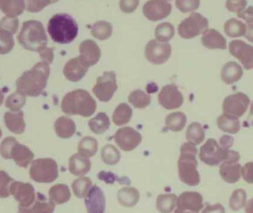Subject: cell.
<instances>
[{
	"label": "cell",
	"mask_w": 253,
	"mask_h": 213,
	"mask_svg": "<svg viewBox=\"0 0 253 213\" xmlns=\"http://www.w3.org/2000/svg\"><path fill=\"white\" fill-rule=\"evenodd\" d=\"M178 160V176L184 184L190 187H196L200 184L201 178L198 171V153L196 146L187 142L180 149Z\"/></svg>",
	"instance_id": "6da1fadb"
},
{
	"label": "cell",
	"mask_w": 253,
	"mask_h": 213,
	"mask_svg": "<svg viewBox=\"0 0 253 213\" xmlns=\"http://www.w3.org/2000/svg\"><path fill=\"white\" fill-rule=\"evenodd\" d=\"M47 31L55 43L68 44L77 37L79 26L72 16L67 13H57L49 21Z\"/></svg>",
	"instance_id": "7a4b0ae2"
},
{
	"label": "cell",
	"mask_w": 253,
	"mask_h": 213,
	"mask_svg": "<svg viewBox=\"0 0 253 213\" xmlns=\"http://www.w3.org/2000/svg\"><path fill=\"white\" fill-rule=\"evenodd\" d=\"M62 109L68 115L90 117L96 111V103L88 92L78 89L70 92L64 97Z\"/></svg>",
	"instance_id": "3957f363"
},
{
	"label": "cell",
	"mask_w": 253,
	"mask_h": 213,
	"mask_svg": "<svg viewBox=\"0 0 253 213\" xmlns=\"http://www.w3.org/2000/svg\"><path fill=\"white\" fill-rule=\"evenodd\" d=\"M199 158L202 162L209 166H217L227 160L239 162L240 155L234 150L222 148L218 145L216 140L209 138L201 147Z\"/></svg>",
	"instance_id": "277c9868"
},
{
	"label": "cell",
	"mask_w": 253,
	"mask_h": 213,
	"mask_svg": "<svg viewBox=\"0 0 253 213\" xmlns=\"http://www.w3.org/2000/svg\"><path fill=\"white\" fill-rule=\"evenodd\" d=\"M19 42L25 48L30 50L44 48L47 39L42 25L37 21L25 22L19 35Z\"/></svg>",
	"instance_id": "5b68a950"
},
{
	"label": "cell",
	"mask_w": 253,
	"mask_h": 213,
	"mask_svg": "<svg viewBox=\"0 0 253 213\" xmlns=\"http://www.w3.org/2000/svg\"><path fill=\"white\" fill-rule=\"evenodd\" d=\"M30 175L36 182L50 184L59 177L57 164L51 159H37L31 165Z\"/></svg>",
	"instance_id": "8992f818"
},
{
	"label": "cell",
	"mask_w": 253,
	"mask_h": 213,
	"mask_svg": "<svg viewBox=\"0 0 253 213\" xmlns=\"http://www.w3.org/2000/svg\"><path fill=\"white\" fill-rule=\"evenodd\" d=\"M0 152L4 159H14L21 168H28L34 158V154L28 147L19 144L13 138H7L3 141Z\"/></svg>",
	"instance_id": "52a82bcc"
},
{
	"label": "cell",
	"mask_w": 253,
	"mask_h": 213,
	"mask_svg": "<svg viewBox=\"0 0 253 213\" xmlns=\"http://www.w3.org/2000/svg\"><path fill=\"white\" fill-rule=\"evenodd\" d=\"M209 26L208 19L199 13H192L178 27V34L183 39H193L204 34Z\"/></svg>",
	"instance_id": "ba28073f"
},
{
	"label": "cell",
	"mask_w": 253,
	"mask_h": 213,
	"mask_svg": "<svg viewBox=\"0 0 253 213\" xmlns=\"http://www.w3.org/2000/svg\"><path fill=\"white\" fill-rule=\"evenodd\" d=\"M118 89L116 74L114 71H106L103 75L98 77L93 87L95 96L101 102H109Z\"/></svg>",
	"instance_id": "9c48e42d"
},
{
	"label": "cell",
	"mask_w": 253,
	"mask_h": 213,
	"mask_svg": "<svg viewBox=\"0 0 253 213\" xmlns=\"http://www.w3.org/2000/svg\"><path fill=\"white\" fill-rule=\"evenodd\" d=\"M250 103L248 95L242 92L229 95L223 102V114L239 119L246 113Z\"/></svg>",
	"instance_id": "30bf717a"
},
{
	"label": "cell",
	"mask_w": 253,
	"mask_h": 213,
	"mask_svg": "<svg viewBox=\"0 0 253 213\" xmlns=\"http://www.w3.org/2000/svg\"><path fill=\"white\" fill-rule=\"evenodd\" d=\"M172 47L169 43L152 40L147 43L144 50L146 59L154 65H162L169 59Z\"/></svg>",
	"instance_id": "8fae6325"
},
{
	"label": "cell",
	"mask_w": 253,
	"mask_h": 213,
	"mask_svg": "<svg viewBox=\"0 0 253 213\" xmlns=\"http://www.w3.org/2000/svg\"><path fill=\"white\" fill-rule=\"evenodd\" d=\"M10 193L19 203L20 208H29L36 200L35 190L29 183L13 181L10 186Z\"/></svg>",
	"instance_id": "7c38bea8"
},
{
	"label": "cell",
	"mask_w": 253,
	"mask_h": 213,
	"mask_svg": "<svg viewBox=\"0 0 253 213\" xmlns=\"http://www.w3.org/2000/svg\"><path fill=\"white\" fill-rule=\"evenodd\" d=\"M117 145L124 150L129 152L136 148L142 141L141 133L130 127H126L118 129L114 135Z\"/></svg>",
	"instance_id": "4fadbf2b"
},
{
	"label": "cell",
	"mask_w": 253,
	"mask_h": 213,
	"mask_svg": "<svg viewBox=\"0 0 253 213\" xmlns=\"http://www.w3.org/2000/svg\"><path fill=\"white\" fill-rule=\"evenodd\" d=\"M229 51L239 59L245 69H253V46L242 40H233L229 44Z\"/></svg>",
	"instance_id": "5bb4252c"
},
{
	"label": "cell",
	"mask_w": 253,
	"mask_h": 213,
	"mask_svg": "<svg viewBox=\"0 0 253 213\" xmlns=\"http://www.w3.org/2000/svg\"><path fill=\"white\" fill-rule=\"evenodd\" d=\"M159 102L164 108L173 110L182 105L184 97L175 85L165 86L159 94Z\"/></svg>",
	"instance_id": "9a60e30c"
},
{
	"label": "cell",
	"mask_w": 253,
	"mask_h": 213,
	"mask_svg": "<svg viewBox=\"0 0 253 213\" xmlns=\"http://www.w3.org/2000/svg\"><path fill=\"white\" fill-rule=\"evenodd\" d=\"M172 6L166 1H148L143 7V13L149 20L159 21L170 14Z\"/></svg>",
	"instance_id": "2e32d148"
},
{
	"label": "cell",
	"mask_w": 253,
	"mask_h": 213,
	"mask_svg": "<svg viewBox=\"0 0 253 213\" xmlns=\"http://www.w3.org/2000/svg\"><path fill=\"white\" fill-rule=\"evenodd\" d=\"M203 197L197 192H184L177 199V209L199 213L203 208Z\"/></svg>",
	"instance_id": "e0dca14e"
},
{
	"label": "cell",
	"mask_w": 253,
	"mask_h": 213,
	"mask_svg": "<svg viewBox=\"0 0 253 213\" xmlns=\"http://www.w3.org/2000/svg\"><path fill=\"white\" fill-rule=\"evenodd\" d=\"M84 199V205L87 213H105L106 200L100 187L97 185L93 186Z\"/></svg>",
	"instance_id": "ac0fdd59"
},
{
	"label": "cell",
	"mask_w": 253,
	"mask_h": 213,
	"mask_svg": "<svg viewBox=\"0 0 253 213\" xmlns=\"http://www.w3.org/2000/svg\"><path fill=\"white\" fill-rule=\"evenodd\" d=\"M89 67L80 56L71 59L64 68V75L71 82H79L87 74Z\"/></svg>",
	"instance_id": "d6986e66"
},
{
	"label": "cell",
	"mask_w": 253,
	"mask_h": 213,
	"mask_svg": "<svg viewBox=\"0 0 253 213\" xmlns=\"http://www.w3.org/2000/svg\"><path fill=\"white\" fill-rule=\"evenodd\" d=\"M80 57L87 64V66L96 65L101 58V50L93 40H87L83 42L80 46Z\"/></svg>",
	"instance_id": "ffe728a7"
},
{
	"label": "cell",
	"mask_w": 253,
	"mask_h": 213,
	"mask_svg": "<svg viewBox=\"0 0 253 213\" xmlns=\"http://www.w3.org/2000/svg\"><path fill=\"white\" fill-rule=\"evenodd\" d=\"M242 165L235 161L227 160L220 167L219 172L222 179L229 184H234L242 176Z\"/></svg>",
	"instance_id": "44dd1931"
},
{
	"label": "cell",
	"mask_w": 253,
	"mask_h": 213,
	"mask_svg": "<svg viewBox=\"0 0 253 213\" xmlns=\"http://www.w3.org/2000/svg\"><path fill=\"white\" fill-rule=\"evenodd\" d=\"M244 75L242 67L236 62H228L222 67L221 71V80L226 85H233L239 82Z\"/></svg>",
	"instance_id": "7402d4cb"
},
{
	"label": "cell",
	"mask_w": 253,
	"mask_h": 213,
	"mask_svg": "<svg viewBox=\"0 0 253 213\" xmlns=\"http://www.w3.org/2000/svg\"><path fill=\"white\" fill-rule=\"evenodd\" d=\"M202 43L208 49L227 48V40L215 29H208L202 37Z\"/></svg>",
	"instance_id": "603a6c76"
},
{
	"label": "cell",
	"mask_w": 253,
	"mask_h": 213,
	"mask_svg": "<svg viewBox=\"0 0 253 213\" xmlns=\"http://www.w3.org/2000/svg\"><path fill=\"white\" fill-rule=\"evenodd\" d=\"M90 168L91 162L87 158L84 157L79 153H76L70 158L68 170L72 175L83 176L90 170Z\"/></svg>",
	"instance_id": "cb8c5ba5"
},
{
	"label": "cell",
	"mask_w": 253,
	"mask_h": 213,
	"mask_svg": "<svg viewBox=\"0 0 253 213\" xmlns=\"http://www.w3.org/2000/svg\"><path fill=\"white\" fill-rule=\"evenodd\" d=\"M37 200L29 208H22L19 207L18 213H53L56 205L51 201H47L40 193H37Z\"/></svg>",
	"instance_id": "d4e9b609"
},
{
	"label": "cell",
	"mask_w": 253,
	"mask_h": 213,
	"mask_svg": "<svg viewBox=\"0 0 253 213\" xmlns=\"http://www.w3.org/2000/svg\"><path fill=\"white\" fill-rule=\"evenodd\" d=\"M49 200L55 205H60L69 202L71 197L69 187L64 184L53 186L49 190Z\"/></svg>",
	"instance_id": "484cf974"
},
{
	"label": "cell",
	"mask_w": 253,
	"mask_h": 213,
	"mask_svg": "<svg viewBox=\"0 0 253 213\" xmlns=\"http://www.w3.org/2000/svg\"><path fill=\"white\" fill-rule=\"evenodd\" d=\"M117 198L122 206L130 208L139 202L140 193L135 187H124L119 190Z\"/></svg>",
	"instance_id": "4316f807"
},
{
	"label": "cell",
	"mask_w": 253,
	"mask_h": 213,
	"mask_svg": "<svg viewBox=\"0 0 253 213\" xmlns=\"http://www.w3.org/2000/svg\"><path fill=\"white\" fill-rule=\"evenodd\" d=\"M77 127L72 119L69 118H59L55 123V130L58 136L62 138H69L75 133Z\"/></svg>",
	"instance_id": "83f0119b"
},
{
	"label": "cell",
	"mask_w": 253,
	"mask_h": 213,
	"mask_svg": "<svg viewBox=\"0 0 253 213\" xmlns=\"http://www.w3.org/2000/svg\"><path fill=\"white\" fill-rule=\"evenodd\" d=\"M111 122L108 115L103 112L98 113L94 118L89 120L88 125L92 132L96 135L105 133L110 128Z\"/></svg>",
	"instance_id": "f1b7e54d"
},
{
	"label": "cell",
	"mask_w": 253,
	"mask_h": 213,
	"mask_svg": "<svg viewBox=\"0 0 253 213\" xmlns=\"http://www.w3.org/2000/svg\"><path fill=\"white\" fill-rule=\"evenodd\" d=\"M218 128L223 132L230 134H236L241 129L240 122L237 118L232 117L222 114L217 119Z\"/></svg>",
	"instance_id": "f546056e"
},
{
	"label": "cell",
	"mask_w": 253,
	"mask_h": 213,
	"mask_svg": "<svg viewBox=\"0 0 253 213\" xmlns=\"http://www.w3.org/2000/svg\"><path fill=\"white\" fill-rule=\"evenodd\" d=\"M224 29V32L228 37L236 38L245 36L247 33V25L236 18H231L226 21Z\"/></svg>",
	"instance_id": "4dcf8cb0"
},
{
	"label": "cell",
	"mask_w": 253,
	"mask_h": 213,
	"mask_svg": "<svg viewBox=\"0 0 253 213\" xmlns=\"http://www.w3.org/2000/svg\"><path fill=\"white\" fill-rule=\"evenodd\" d=\"M187 141L196 146L203 142L205 138V131L202 125L199 122H193L189 125L186 132Z\"/></svg>",
	"instance_id": "1f68e13d"
},
{
	"label": "cell",
	"mask_w": 253,
	"mask_h": 213,
	"mask_svg": "<svg viewBox=\"0 0 253 213\" xmlns=\"http://www.w3.org/2000/svg\"><path fill=\"white\" fill-rule=\"evenodd\" d=\"M98 142L94 138L86 136L78 144V153L84 157H93L97 153Z\"/></svg>",
	"instance_id": "d6a6232c"
},
{
	"label": "cell",
	"mask_w": 253,
	"mask_h": 213,
	"mask_svg": "<svg viewBox=\"0 0 253 213\" xmlns=\"http://www.w3.org/2000/svg\"><path fill=\"white\" fill-rule=\"evenodd\" d=\"M166 127L172 132L182 130L187 123V116L182 112H175L167 116Z\"/></svg>",
	"instance_id": "836d02e7"
},
{
	"label": "cell",
	"mask_w": 253,
	"mask_h": 213,
	"mask_svg": "<svg viewBox=\"0 0 253 213\" xmlns=\"http://www.w3.org/2000/svg\"><path fill=\"white\" fill-rule=\"evenodd\" d=\"M177 196L175 194L159 195L156 200V208L161 213H170L176 206Z\"/></svg>",
	"instance_id": "e575fe53"
},
{
	"label": "cell",
	"mask_w": 253,
	"mask_h": 213,
	"mask_svg": "<svg viewBox=\"0 0 253 213\" xmlns=\"http://www.w3.org/2000/svg\"><path fill=\"white\" fill-rule=\"evenodd\" d=\"M132 110L126 103H122L116 108L113 115V122L117 126L126 125L130 121Z\"/></svg>",
	"instance_id": "d590c367"
},
{
	"label": "cell",
	"mask_w": 253,
	"mask_h": 213,
	"mask_svg": "<svg viewBox=\"0 0 253 213\" xmlns=\"http://www.w3.org/2000/svg\"><path fill=\"white\" fill-rule=\"evenodd\" d=\"M113 33V27L106 21L95 22L91 28V34L93 37L99 40H108Z\"/></svg>",
	"instance_id": "8d00e7d4"
},
{
	"label": "cell",
	"mask_w": 253,
	"mask_h": 213,
	"mask_svg": "<svg viewBox=\"0 0 253 213\" xmlns=\"http://www.w3.org/2000/svg\"><path fill=\"white\" fill-rule=\"evenodd\" d=\"M92 181L87 177H80L74 180L72 184L74 195L80 199H84L92 188Z\"/></svg>",
	"instance_id": "74e56055"
},
{
	"label": "cell",
	"mask_w": 253,
	"mask_h": 213,
	"mask_svg": "<svg viewBox=\"0 0 253 213\" xmlns=\"http://www.w3.org/2000/svg\"><path fill=\"white\" fill-rule=\"evenodd\" d=\"M102 161L108 165H115L120 162L121 154L117 147L112 144H107L101 151Z\"/></svg>",
	"instance_id": "f35d334b"
},
{
	"label": "cell",
	"mask_w": 253,
	"mask_h": 213,
	"mask_svg": "<svg viewBox=\"0 0 253 213\" xmlns=\"http://www.w3.org/2000/svg\"><path fill=\"white\" fill-rule=\"evenodd\" d=\"M129 103L132 104L135 108H145L151 102L150 95L144 93L143 90H136L132 91L128 97Z\"/></svg>",
	"instance_id": "ab89813d"
},
{
	"label": "cell",
	"mask_w": 253,
	"mask_h": 213,
	"mask_svg": "<svg viewBox=\"0 0 253 213\" xmlns=\"http://www.w3.org/2000/svg\"><path fill=\"white\" fill-rule=\"evenodd\" d=\"M175 35V28L172 24L169 22H164L159 24L155 31L156 40L160 43L169 41Z\"/></svg>",
	"instance_id": "60d3db41"
},
{
	"label": "cell",
	"mask_w": 253,
	"mask_h": 213,
	"mask_svg": "<svg viewBox=\"0 0 253 213\" xmlns=\"http://www.w3.org/2000/svg\"><path fill=\"white\" fill-rule=\"evenodd\" d=\"M247 193L243 189H237L233 192L230 198L229 206L233 211H240L246 206Z\"/></svg>",
	"instance_id": "b9f144b4"
},
{
	"label": "cell",
	"mask_w": 253,
	"mask_h": 213,
	"mask_svg": "<svg viewBox=\"0 0 253 213\" xmlns=\"http://www.w3.org/2000/svg\"><path fill=\"white\" fill-rule=\"evenodd\" d=\"M14 180L4 171H0V198L10 196V186Z\"/></svg>",
	"instance_id": "7bdbcfd3"
},
{
	"label": "cell",
	"mask_w": 253,
	"mask_h": 213,
	"mask_svg": "<svg viewBox=\"0 0 253 213\" xmlns=\"http://www.w3.org/2000/svg\"><path fill=\"white\" fill-rule=\"evenodd\" d=\"M177 8L181 10L182 13H188V12L193 11L196 9L199 8L200 5V1L197 0H178L175 1Z\"/></svg>",
	"instance_id": "ee69618b"
},
{
	"label": "cell",
	"mask_w": 253,
	"mask_h": 213,
	"mask_svg": "<svg viewBox=\"0 0 253 213\" xmlns=\"http://www.w3.org/2000/svg\"><path fill=\"white\" fill-rule=\"evenodd\" d=\"M248 1L245 0H240V1H231L229 0L226 2V7L230 11L233 13H237L238 14L242 13L246 8Z\"/></svg>",
	"instance_id": "f6af8a7d"
},
{
	"label": "cell",
	"mask_w": 253,
	"mask_h": 213,
	"mask_svg": "<svg viewBox=\"0 0 253 213\" xmlns=\"http://www.w3.org/2000/svg\"><path fill=\"white\" fill-rule=\"evenodd\" d=\"M242 175L248 184H253V162L245 164L242 169Z\"/></svg>",
	"instance_id": "bcb514c9"
},
{
	"label": "cell",
	"mask_w": 253,
	"mask_h": 213,
	"mask_svg": "<svg viewBox=\"0 0 253 213\" xmlns=\"http://www.w3.org/2000/svg\"><path fill=\"white\" fill-rule=\"evenodd\" d=\"M139 1H134V0H126V1H121L120 2V8L124 13H132L135 10Z\"/></svg>",
	"instance_id": "7dc6e473"
},
{
	"label": "cell",
	"mask_w": 253,
	"mask_h": 213,
	"mask_svg": "<svg viewBox=\"0 0 253 213\" xmlns=\"http://www.w3.org/2000/svg\"><path fill=\"white\" fill-rule=\"evenodd\" d=\"M98 177L101 181H105L108 184H113L116 181V175L111 172L101 171Z\"/></svg>",
	"instance_id": "c3c4849f"
},
{
	"label": "cell",
	"mask_w": 253,
	"mask_h": 213,
	"mask_svg": "<svg viewBox=\"0 0 253 213\" xmlns=\"http://www.w3.org/2000/svg\"><path fill=\"white\" fill-rule=\"evenodd\" d=\"M202 213H225V210L221 204H215L207 206Z\"/></svg>",
	"instance_id": "681fc988"
},
{
	"label": "cell",
	"mask_w": 253,
	"mask_h": 213,
	"mask_svg": "<svg viewBox=\"0 0 253 213\" xmlns=\"http://www.w3.org/2000/svg\"><path fill=\"white\" fill-rule=\"evenodd\" d=\"M233 143H234V138L230 135H223L221 138H220V144L222 148L225 149V150H229L233 147Z\"/></svg>",
	"instance_id": "f907efd6"
},
{
	"label": "cell",
	"mask_w": 253,
	"mask_h": 213,
	"mask_svg": "<svg viewBox=\"0 0 253 213\" xmlns=\"http://www.w3.org/2000/svg\"><path fill=\"white\" fill-rule=\"evenodd\" d=\"M248 26H247V33L245 34V38L248 41L253 43V19L246 21Z\"/></svg>",
	"instance_id": "816d5d0a"
},
{
	"label": "cell",
	"mask_w": 253,
	"mask_h": 213,
	"mask_svg": "<svg viewBox=\"0 0 253 213\" xmlns=\"http://www.w3.org/2000/svg\"><path fill=\"white\" fill-rule=\"evenodd\" d=\"M238 16L239 18H242L244 20L248 21L251 20V19H253V6H251V7H248L247 10H244L242 13L238 14Z\"/></svg>",
	"instance_id": "f5cc1de1"
},
{
	"label": "cell",
	"mask_w": 253,
	"mask_h": 213,
	"mask_svg": "<svg viewBox=\"0 0 253 213\" xmlns=\"http://www.w3.org/2000/svg\"><path fill=\"white\" fill-rule=\"evenodd\" d=\"M248 122L251 126L253 127V102L252 105H251V111H250V115L248 116Z\"/></svg>",
	"instance_id": "db71d44e"
},
{
	"label": "cell",
	"mask_w": 253,
	"mask_h": 213,
	"mask_svg": "<svg viewBox=\"0 0 253 213\" xmlns=\"http://www.w3.org/2000/svg\"><path fill=\"white\" fill-rule=\"evenodd\" d=\"M246 213H253V199L250 200L246 205Z\"/></svg>",
	"instance_id": "11a10c76"
},
{
	"label": "cell",
	"mask_w": 253,
	"mask_h": 213,
	"mask_svg": "<svg viewBox=\"0 0 253 213\" xmlns=\"http://www.w3.org/2000/svg\"><path fill=\"white\" fill-rule=\"evenodd\" d=\"M193 213V212H188V211H179V210L176 209L175 211V213Z\"/></svg>",
	"instance_id": "9f6ffc18"
},
{
	"label": "cell",
	"mask_w": 253,
	"mask_h": 213,
	"mask_svg": "<svg viewBox=\"0 0 253 213\" xmlns=\"http://www.w3.org/2000/svg\"><path fill=\"white\" fill-rule=\"evenodd\" d=\"M1 130H0V137H1Z\"/></svg>",
	"instance_id": "6f0895ef"
}]
</instances>
